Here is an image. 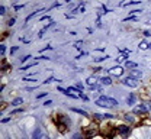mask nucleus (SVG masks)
Here are the masks:
<instances>
[{"label":"nucleus","mask_w":151,"mask_h":139,"mask_svg":"<svg viewBox=\"0 0 151 139\" xmlns=\"http://www.w3.org/2000/svg\"><path fill=\"white\" fill-rule=\"evenodd\" d=\"M47 96V93H41V94H38V99H41V97H45Z\"/></svg>","instance_id":"19"},{"label":"nucleus","mask_w":151,"mask_h":139,"mask_svg":"<svg viewBox=\"0 0 151 139\" xmlns=\"http://www.w3.org/2000/svg\"><path fill=\"white\" fill-rule=\"evenodd\" d=\"M42 136H44V135L41 133V130H39V129H37V130L34 132V136H32V139H42Z\"/></svg>","instance_id":"8"},{"label":"nucleus","mask_w":151,"mask_h":139,"mask_svg":"<svg viewBox=\"0 0 151 139\" xmlns=\"http://www.w3.org/2000/svg\"><path fill=\"white\" fill-rule=\"evenodd\" d=\"M96 104L97 106H100V107H115L118 103H116V100L115 99H111V97H99V99L96 100Z\"/></svg>","instance_id":"1"},{"label":"nucleus","mask_w":151,"mask_h":139,"mask_svg":"<svg viewBox=\"0 0 151 139\" xmlns=\"http://www.w3.org/2000/svg\"><path fill=\"white\" fill-rule=\"evenodd\" d=\"M13 23H15V19H10V20H9V25H10V26H12Z\"/></svg>","instance_id":"20"},{"label":"nucleus","mask_w":151,"mask_h":139,"mask_svg":"<svg viewBox=\"0 0 151 139\" xmlns=\"http://www.w3.org/2000/svg\"><path fill=\"white\" fill-rule=\"evenodd\" d=\"M135 103V96H134V93L129 94V97H128V104H134Z\"/></svg>","instance_id":"11"},{"label":"nucleus","mask_w":151,"mask_h":139,"mask_svg":"<svg viewBox=\"0 0 151 139\" xmlns=\"http://www.w3.org/2000/svg\"><path fill=\"white\" fill-rule=\"evenodd\" d=\"M128 132H129V130H128L127 126H119V133H121V135H125V136H127Z\"/></svg>","instance_id":"7"},{"label":"nucleus","mask_w":151,"mask_h":139,"mask_svg":"<svg viewBox=\"0 0 151 139\" xmlns=\"http://www.w3.org/2000/svg\"><path fill=\"white\" fill-rule=\"evenodd\" d=\"M96 83H97L96 77H89V78H87V86H89L90 88H94V87H96Z\"/></svg>","instance_id":"5"},{"label":"nucleus","mask_w":151,"mask_h":139,"mask_svg":"<svg viewBox=\"0 0 151 139\" xmlns=\"http://www.w3.org/2000/svg\"><path fill=\"white\" fill-rule=\"evenodd\" d=\"M0 51H1V57H3V55H4V52H6V46H4V45H1Z\"/></svg>","instance_id":"18"},{"label":"nucleus","mask_w":151,"mask_h":139,"mask_svg":"<svg viewBox=\"0 0 151 139\" xmlns=\"http://www.w3.org/2000/svg\"><path fill=\"white\" fill-rule=\"evenodd\" d=\"M74 12H76V13H83V12H84V4L78 6V7H77V9L74 10Z\"/></svg>","instance_id":"12"},{"label":"nucleus","mask_w":151,"mask_h":139,"mask_svg":"<svg viewBox=\"0 0 151 139\" xmlns=\"http://www.w3.org/2000/svg\"><path fill=\"white\" fill-rule=\"evenodd\" d=\"M148 46H150V43H147V42H141V43H139V48H141V49H145V48H148Z\"/></svg>","instance_id":"15"},{"label":"nucleus","mask_w":151,"mask_h":139,"mask_svg":"<svg viewBox=\"0 0 151 139\" xmlns=\"http://www.w3.org/2000/svg\"><path fill=\"white\" fill-rule=\"evenodd\" d=\"M148 48H150V49H151V43H150V46H148Z\"/></svg>","instance_id":"22"},{"label":"nucleus","mask_w":151,"mask_h":139,"mask_svg":"<svg viewBox=\"0 0 151 139\" xmlns=\"http://www.w3.org/2000/svg\"><path fill=\"white\" fill-rule=\"evenodd\" d=\"M109 73L112 74V76H116V77H121L122 74H124V68L122 67H113L109 70Z\"/></svg>","instance_id":"4"},{"label":"nucleus","mask_w":151,"mask_h":139,"mask_svg":"<svg viewBox=\"0 0 151 139\" xmlns=\"http://www.w3.org/2000/svg\"><path fill=\"white\" fill-rule=\"evenodd\" d=\"M125 67H127V68H137V64H135V62H131V61H127Z\"/></svg>","instance_id":"10"},{"label":"nucleus","mask_w":151,"mask_h":139,"mask_svg":"<svg viewBox=\"0 0 151 139\" xmlns=\"http://www.w3.org/2000/svg\"><path fill=\"white\" fill-rule=\"evenodd\" d=\"M148 110H150V104H141V106H137V107H134V113H135V115L147 113Z\"/></svg>","instance_id":"2"},{"label":"nucleus","mask_w":151,"mask_h":139,"mask_svg":"<svg viewBox=\"0 0 151 139\" xmlns=\"http://www.w3.org/2000/svg\"><path fill=\"white\" fill-rule=\"evenodd\" d=\"M124 84L127 87H131V88L138 87V81H137V78H134V77H127V78L124 80Z\"/></svg>","instance_id":"3"},{"label":"nucleus","mask_w":151,"mask_h":139,"mask_svg":"<svg viewBox=\"0 0 151 139\" xmlns=\"http://www.w3.org/2000/svg\"><path fill=\"white\" fill-rule=\"evenodd\" d=\"M73 112H76V113H80V115H83V116H87V113L86 112H83V110H80V109H71Z\"/></svg>","instance_id":"14"},{"label":"nucleus","mask_w":151,"mask_h":139,"mask_svg":"<svg viewBox=\"0 0 151 139\" xmlns=\"http://www.w3.org/2000/svg\"><path fill=\"white\" fill-rule=\"evenodd\" d=\"M4 13H6V9H4V6H1V7H0V15L3 16Z\"/></svg>","instance_id":"17"},{"label":"nucleus","mask_w":151,"mask_h":139,"mask_svg":"<svg viewBox=\"0 0 151 139\" xmlns=\"http://www.w3.org/2000/svg\"><path fill=\"white\" fill-rule=\"evenodd\" d=\"M22 101H23V100L20 99V97H18V99H15V100H13V103H12V104H13V106H19V104H20Z\"/></svg>","instance_id":"13"},{"label":"nucleus","mask_w":151,"mask_h":139,"mask_svg":"<svg viewBox=\"0 0 151 139\" xmlns=\"http://www.w3.org/2000/svg\"><path fill=\"white\" fill-rule=\"evenodd\" d=\"M142 74H141V71H138V70H131V77L134 78H139Z\"/></svg>","instance_id":"6"},{"label":"nucleus","mask_w":151,"mask_h":139,"mask_svg":"<svg viewBox=\"0 0 151 139\" xmlns=\"http://www.w3.org/2000/svg\"><path fill=\"white\" fill-rule=\"evenodd\" d=\"M42 139H48V136H45V135H44V136H42Z\"/></svg>","instance_id":"21"},{"label":"nucleus","mask_w":151,"mask_h":139,"mask_svg":"<svg viewBox=\"0 0 151 139\" xmlns=\"http://www.w3.org/2000/svg\"><path fill=\"white\" fill-rule=\"evenodd\" d=\"M100 81H102V84H105V86H109V84L112 83V80L109 78V77H103Z\"/></svg>","instance_id":"9"},{"label":"nucleus","mask_w":151,"mask_h":139,"mask_svg":"<svg viewBox=\"0 0 151 139\" xmlns=\"http://www.w3.org/2000/svg\"><path fill=\"white\" fill-rule=\"evenodd\" d=\"M71 139H84V138H83V136H81L80 133H74V135H73V138H71Z\"/></svg>","instance_id":"16"}]
</instances>
